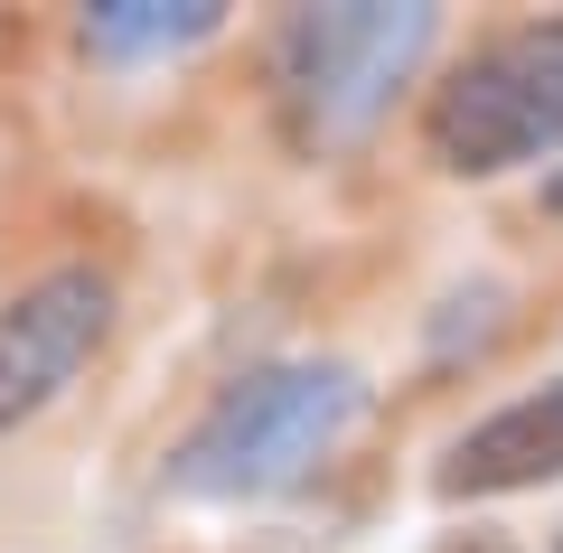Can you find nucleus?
<instances>
[{
    "instance_id": "obj_8",
    "label": "nucleus",
    "mask_w": 563,
    "mask_h": 553,
    "mask_svg": "<svg viewBox=\"0 0 563 553\" xmlns=\"http://www.w3.org/2000/svg\"><path fill=\"white\" fill-rule=\"evenodd\" d=\"M554 553H563V534H554Z\"/></svg>"
},
{
    "instance_id": "obj_4",
    "label": "nucleus",
    "mask_w": 563,
    "mask_h": 553,
    "mask_svg": "<svg viewBox=\"0 0 563 553\" xmlns=\"http://www.w3.org/2000/svg\"><path fill=\"white\" fill-rule=\"evenodd\" d=\"M113 338V281L95 263L38 273L10 310H0V441L38 422L66 385L95 366V347Z\"/></svg>"
},
{
    "instance_id": "obj_3",
    "label": "nucleus",
    "mask_w": 563,
    "mask_h": 553,
    "mask_svg": "<svg viewBox=\"0 0 563 553\" xmlns=\"http://www.w3.org/2000/svg\"><path fill=\"white\" fill-rule=\"evenodd\" d=\"M422 151L451 178H498L563 151V20H526L470 47L422 103Z\"/></svg>"
},
{
    "instance_id": "obj_1",
    "label": "nucleus",
    "mask_w": 563,
    "mask_h": 553,
    "mask_svg": "<svg viewBox=\"0 0 563 553\" xmlns=\"http://www.w3.org/2000/svg\"><path fill=\"white\" fill-rule=\"evenodd\" d=\"M366 413V376L347 356H282V366H254L235 376L188 441L169 451V488L179 497H273L329 460Z\"/></svg>"
},
{
    "instance_id": "obj_7",
    "label": "nucleus",
    "mask_w": 563,
    "mask_h": 553,
    "mask_svg": "<svg viewBox=\"0 0 563 553\" xmlns=\"http://www.w3.org/2000/svg\"><path fill=\"white\" fill-rule=\"evenodd\" d=\"M544 207H554V217H563V169H554V178H544Z\"/></svg>"
},
{
    "instance_id": "obj_2",
    "label": "nucleus",
    "mask_w": 563,
    "mask_h": 553,
    "mask_svg": "<svg viewBox=\"0 0 563 553\" xmlns=\"http://www.w3.org/2000/svg\"><path fill=\"white\" fill-rule=\"evenodd\" d=\"M442 38V10L422 0H339V10H291L273 38V103L301 151H347L376 132L395 85Z\"/></svg>"
},
{
    "instance_id": "obj_6",
    "label": "nucleus",
    "mask_w": 563,
    "mask_h": 553,
    "mask_svg": "<svg viewBox=\"0 0 563 553\" xmlns=\"http://www.w3.org/2000/svg\"><path fill=\"white\" fill-rule=\"evenodd\" d=\"M217 29H225L217 0H95V10H85V47H95V57H113V66L207 47Z\"/></svg>"
},
{
    "instance_id": "obj_5",
    "label": "nucleus",
    "mask_w": 563,
    "mask_h": 553,
    "mask_svg": "<svg viewBox=\"0 0 563 553\" xmlns=\"http://www.w3.org/2000/svg\"><path fill=\"white\" fill-rule=\"evenodd\" d=\"M544 478H563V376L498 403L488 422H470L442 451L432 488L442 497H507V488H544Z\"/></svg>"
}]
</instances>
